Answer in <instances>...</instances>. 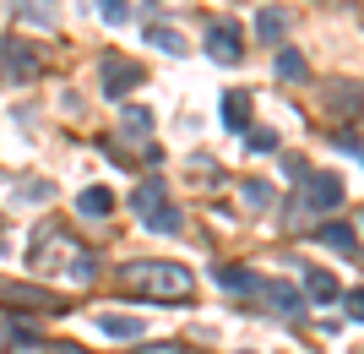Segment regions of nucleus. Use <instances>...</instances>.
<instances>
[{
  "mask_svg": "<svg viewBox=\"0 0 364 354\" xmlns=\"http://www.w3.org/2000/svg\"><path fill=\"white\" fill-rule=\"evenodd\" d=\"M28 262L38 273H55V278H71V283H92L98 278V256H92L76 234H65L60 224H44V229L33 234V251Z\"/></svg>",
  "mask_w": 364,
  "mask_h": 354,
  "instance_id": "1",
  "label": "nucleus"
},
{
  "mask_svg": "<svg viewBox=\"0 0 364 354\" xmlns=\"http://www.w3.org/2000/svg\"><path fill=\"white\" fill-rule=\"evenodd\" d=\"M125 283H131L141 300H191V294H196V278L180 262H131L125 267Z\"/></svg>",
  "mask_w": 364,
  "mask_h": 354,
  "instance_id": "2",
  "label": "nucleus"
},
{
  "mask_svg": "<svg viewBox=\"0 0 364 354\" xmlns=\"http://www.w3.org/2000/svg\"><path fill=\"white\" fill-rule=\"evenodd\" d=\"M343 175H304L299 180V197L289 202V224H304V218H316V213H332V207H343Z\"/></svg>",
  "mask_w": 364,
  "mask_h": 354,
  "instance_id": "3",
  "label": "nucleus"
},
{
  "mask_svg": "<svg viewBox=\"0 0 364 354\" xmlns=\"http://www.w3.org/2000/svg\"><path fill=\"white\" fill-rule=\"evenodd\" d=\"M0 306L28 311V316H55V311H60V294L38 289V283H0Z\"/></svg>",
  "mask_w": 364,
  "mask_h": 354,
  "instance_id": "4",
  "label": "nucleus"
},
{
  "mask_svg": "<svg viewBox=\"0 0 364 354\" xmlns=\"http://www.w3.org/2000/svg\"><path fill=\"white\" fill-rule=\"evenodd\" d=\"M207 55H213L218 66H234L245 55V33L234 28V22H213V28H207Z\"/></svg>",
  "mask_w": 364,
  "mask_h": 354,
  "instance_id": "5",
  "label": "nucleus"
},
{
  "mask_svg": "<svg viewBox=\"0 0 364 354\" xmlns=\"http://www.w3.org/2000/svg\"><path fill=\"white\" fill-rule=\"evenodd\" d=\"M131 207H136L141 224H152V218L168 207V185H164V180H141L136 191H131Z\"/></svg>",
  "mask_w": 364,
  "mask_h": 354,
  "instance_id": "6",
  "label": "nucleus"
},
{
  "mask_svg": "<svg viewBox=\"0 0 364 354\" xmlns=\"http://www.w3.org/2000/svg\"><path fill=\"white\" fill-rule=\"evenodd\" d=\"M131 88H141V66L136 61H104V93L109 98H120Z\"/></svg>",
  "mask_w": 364,
  "mask_h": 354,
  "instance_id": "7",
  "label": "nucleus"
},
{
  "mask_svg": "<svg viewBox=\"0 0 364 354\" xmlns=\"http://www.w3.org/2000/svg\"><path fill=\"white\" fill-rule=\"evenodd\" d=\"M120 137L136 142V147H147V153L158 158V147H152V109H125L120 115Z\"/></svg>",
  "mask_w": 364,
  "mask_h": 354,
  "instance_id": "8",
  "label": "nucleus"
},
{
  "mask_svg": "<svg viewBox=\"0 0 364 354\" xmlns=\"http://www.w3.org/2000/svg\"><path fill=\"white\" fill-rule=\"evenodd\" d=\"M326 109L332 115H364V82H337L326 93Z\"/></svg>",
  "mask_w": 364,
  "mask_h": 354,
  "instance_id": "9",
  "label": "nucleus"
},
{
  "mask_svg": "<svg viewBox=\"0 0 364 354\" xmlns=\"http://www.w3.org/2000/svg\"><path fill=\"white\" fill-rule=\"evenodd\" d=\"M261 300H267L272 311H283V316H299L304 311V300H299L294 283H267V278H261Z\"/></svg>",
  "mask_w": 364,
  "mask_h": 354,
  "instance_id": "10",
  "label": "nucleus"
},
{
  "mask_svg": "<svg viewBox=\"0 0 364 354\" xmlns=\"http://www.w3.org/2000/svg\"><path fill=\"white\" fill-rule=\"evenodd\" d=\"M98 333L114 338V343H131V338L147 333V322H141V316H98Z\"/></svg>",
  "mask_w": 364,
  "mask_h": 354,
  "instance_id": "11",
  "label": "nucleus"
},
{
  "mask_svg": "<svg viewBox=\"0 0 364 354\" xmlns=\"http://www.w3.org/2000/svg\"><path fill=\"white\" fill-rule=\"evenodd\" d=\"M76 213H82V218H109V213H114V191H104V185H87V191L76 197Z\"/></svg>",
  "mask_w": 364,
  "mask_h": 354,
  "instance_id": "12",
  "label": "nucleus"
},
{
  "mask_svg": "<svg viewBox=\"0 0 364 354\" xmlns=\"http://www.w3.org/2000/svg\"><path fill=\"white\" fill-rule=\"evenodd\" d=\"M218 283H223L228 294H261V278L250 273V267H218Z\"/></svg>",
  "mask_w": 364,
  "mask_h": 354,
  "instance_id": "13",
  "label": "nucleus"
},
{
  "mask_svg": "<svg viewBox=\"0 0 364 354\" xmlns=\"http://www.w3.org/2000/svg\"><path fill=\"white\" fill-rule=\"evenodd\" d=\"M304 289H310V300H316V306H332L337 294H343V289H337V278L321 273V267H310V273H304Z\"/></svg>",
  "mask_w": 364,
  "mask_h": 354,
  "instance_id": "14",
  "label": "nucleus"
},
{
  "mask_svg": "<svg viewBox=\"0 0 364 354\" xmlns=\"http://www.w3.org/2000/svg\"><path fill=\"white\" fill-rule=\"evenodd\" d=\"M147 49H164V55H185V33H180V28H164V22H158V28L147 22Z\"/></svg>",
  "mask_w": 364,
  "mask_h": 354,
  "instance_id": "15",
  "label": "nucleus"
},
{
  "mask_svg": "<svg viewBox=\"0 0 364 354\" xmlns=\"http://www.w3.org/2000/svg\"><path fill=\"white\" fill-rule=\"evenodd\" d=\"M245 120H250V93H240V88L223 93V125H228V131H240Z\"/></svg>",
  "mask_w": 364,
  "mask_h": 354,
  "instance_id": "16",
  "label": "nucleus"
},
{
  "mask_svg": "<svg viewBox=\"0 0 364 354\" xmlns=\"http://www.w3.org/2000/svg\"><path fill=\"white\" fill-rule=\"evenodd\" d=\"M6 71L11 77H38V55H28V44H6Z\"/></svg>",
  "mask_w": 364,
  "mask_h": 354,
  "instance_id": "17",
  "label": "nucleus"
},
{
  "mask_svg": "<svg viewBox=\"0 0 364 354\" xmlns=\"http://www.w3.org/2000/svg\"><path fill=\"white\" fill-rule=\"evenodd\" d=\"M277 77H283V82H304V77H310V66H304L299 49H277Z\"/></svg>",
  "mask_w": 364,
  "mask_h": 354,
  "instance_id": "18",
  "label": "nucleus"
},
{
  "mask_svg": "<svg viewBox=\"0 0 364 354\" xmlns=\"http://www.w3.org/2000/svg\"><path fill=\"white\" fill-rule=\"evenodd\" d=\"M316 240H321V246H332V251H353V229H348V224H321Z\"/></svg>",
  "mask_w": 364,
  "mask_h": 354,
  "instance_id": "19",
  "label": "nucleus"
},
{
  "mask_svg": "<svg viewBox=\"0 0 364 354\" xmlns=\"http://www.w3.org/2000/svg\"><path fill=\"white\" fill-rule=\"evenodd\" d=\"M256 28H261V38H267V44H277V38H283V11H272V6H267Z\"/></svg>",
  "mask_w": 364,
  "mask_h": 354,
  "instance_id": "20",
  "label": "nucleus"
},
{
  "mask_svg": "<svg viewBox=\"0 0 364 354\" xmlns=\"http://www.w3.org/2000/svg\"><path fill=\"white\" fill-rule=\"evenodd\" d=\"M245 202H250V207H272V185L267 180H245Z\"/></svg>",
  "mask_w": 364,
  "mask_h": 354,
  "instance_id": "21",
  "label": "nucleus"
},
{
  "mask_svg": "<svg viewBox=\"0 0 364 354\" xmlns=\"http://www.w3.org/2000/svg\"><path fill=\"white\" fill-rule=\"evenodd\" d=\"M147 229H158V234H180V207L168 202V207H164V213H158V218H152Z\"/></svg>",
  "mask_w": 364,
  "mask_h": 354,
  "instance_id": "22",
  "label": "nucleus"
},
{
  "mask_svg": "<svg viewBox=\"0 0 364 354\" xmlns=\"http://www.w3.org/2000/svg\"><path fill=\"white\" fill-rule=\"evenodd\" d=\"M98 11H104V22H109V28H120L125 16H131V6H125V0H98Z\"/></svg>",
  "mask_w": 364,
  "mask_h": 354,
  "instance_id": "23",
  "label": "nucleus"
},
{
  "mask_svg": "<svg viewBox=\"0 0 364 354\" xmlns=\"http://www.w3.org/2000/svg\"><path fill=\"white\" fill-rule=\"evenodd\" d=\"M250 153H277V131H250Z\"/></svg>",
  "mask_w": 364,
  "mask_h": 354,
  "instance_id": "24",
  "label": "nucleus"
},
{
  "mask_svg": "<svg viewBox=\"0 0 364 354\" xmlns=\"http://www.w3.org/2000/svg\"><path fill=\"white\" fill-rule=\"evenodd\" d=\"M343 306H348L353 322H364V289H348V294H343Z\"/></svg>",
  "mask_w": 364,
  "mask_h": 354,
  "instance_id": "25",
  "label": "nucleus"
},
{
  "mask_svg": "<svg viewBox=\"0 0 364 354\" xmlns=\"http://www.w3.org/2000/svg\"><path fill=\"white\" fill-rule=\"evenodd\" d=\"M141 354H191V349H185V343H147Z\"/></svg>",
  "mask_w": 364,
  "mask_h": 354,
  "instance_id": "26",
  "label": "nucleus"
}]
</instances>
